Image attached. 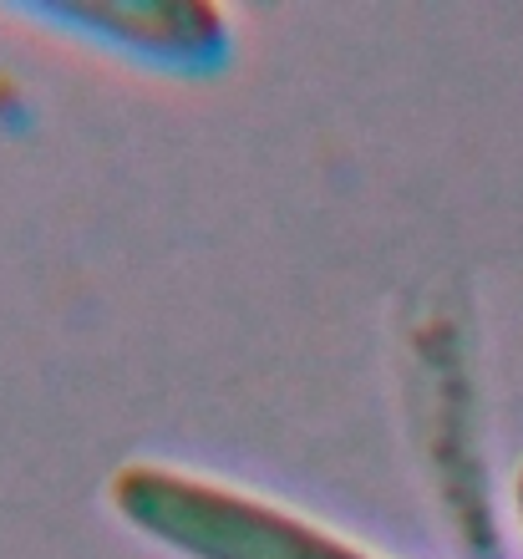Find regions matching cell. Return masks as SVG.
<instances>
[{
  "label": "cell",
  "instance_id": "cell-1",
  "mask_svg": "<svg viewBox=\"0 0 523 559\" xmlns=\"http://www.w3.org/2000/svg\"><path fill=\"white\" fill-rule=\"evenodd\" d=\"M41 21L76 26L103 46H122L132 57H153L163 67H199L214 72L229 51L224 15L209 5H51Z\"/></svg>",
  "mask_w": 523,
  "mask_h": 559
},
{
  "label": "cell",
  "instance_id": "cell-2",
  "mask_svg": "<svg viewBox=\"0 0 523 559\" xmlns=\"http://www.w3.org/2000/svg\"><path fill=\"white\" fill-rule=\"evenodd\" d=\"M513 503H519V524H523V473H519V488H513Z\"/></svg>",
  "mask_w": 523,
  "mask_h": 559
}]
</instances>
